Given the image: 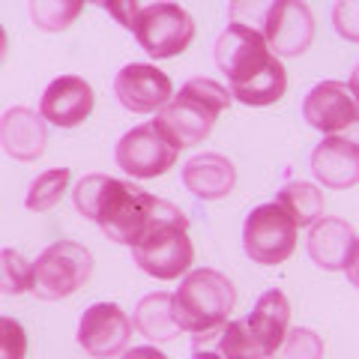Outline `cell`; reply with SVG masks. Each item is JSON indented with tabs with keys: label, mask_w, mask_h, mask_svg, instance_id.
Masks as SVG:
<instances>
[{
	"label": "cell",
	"mask_w": 359,
	"mask_h": 359,
	"mask_svg": "<svg viewBox=\"0 0 359 359\" xmlns=\"http://www.w3.org/2000/svg\"><path fill=\"white\" fill-rule=\"evenodd\" d=\"M75 210L84 219L96 222L111 243L132 245L147 231L156 210V195L144 192L129 180H117L108 174H87L72 189Z\"/></svg>",
	"instance_id": "6da1fadb"
},
{
	"label": "cell",
	"mask_w": 359,
	"mask_h": 359,
	"mask_svg": "<svg viewBox=\"0 0 359 359\" xmlns=\"http://www.w3.org/2000/svg\"><path fill=\"white\" fill-rule=\"evenodd\" d=\"M132 261L141 273H147L159 282H174L189 273L195 264V245L189 240V219L171 201L159 198L153 210V219L141 240L132 245Z\"/></svg>",
	"instance_id": "7a4b0ae2"
},
{
	"label": "cell",
	"mask_w": 359,
	"mask_h": 359,
	"mask_svg": "<svg viewBox=\"0 0 359 359\" xmlns=\"http://www.w3.org/2000/svg\"><path fill=\"white\" fill-rule=\"evenodd\" d=\"M231 99L233 96L224 84L198 75V78H189V81L180 87V93L171 96V102L156 114L153 123L180 150H186V147L201 144L212 132L219 114L231 108Z\"/></svg>",
	"instance_id": "3957f363"
},
{
	"label": "cell",
	"mask_w": 359,
	"mask_h": 359,
	"mask_svg": "<svg viewBox=\"0 0 359 359\" xmlns=\"http://www.w3.org/2000/svg\"><path fill=\"white\" fill-rule=\"evenodd\" d=\"M237 306V287L219 269H192L180 278V287L171 294V309L180 332L212 335L231 320Z\"/></svg>",
	"instance_id": "277c9868"
},
{
	"label": "cell",
	"mask_w": 359,
	"mask_h": 359,
	"mask_svg": "<svg viewBox=\"0 0 359 359\" xmlns=\"http://www.w3.org/2000/svg\"><path fill=\"white\" fill-rule=\"evenodd\" d=\"M93 276V252L81 243H51L48 249L33 261V290L39 299L57 302L78 294Z\"/></svg>",
	"instance_id": "5b68a950"
},
{
	"label": "cell",
	"mask_w": 359,
	"mask_h": 359,
	"mask_svg": "<svg viewBox=\"0 0 359 359\" xmlns=\"http://www.w3.org/2000/svg\"><path fill=\"white\" fill-rule=\"evenodd\" d=\"M135 39L153 60H171L183 54L195 39V18L180 4L156 0V4L141 6L138 21H135Z\"/></svg>",
	"instance_id": "8992f818"
},
{
	"label": "cell",
	"mask_w": 359,
	"mask_h": 359,
	"mask_svg": "<svg viewBox=\"0 0 359 359\" xmlns=\"http://www.w3.org/2000/svg\"><path fill=\"white\" fill-rule=\"evenodd\" d=\"M297 224L287 212L269 201L255 207L243 222V252L252 264L278 266L297 249Z\"/></svg>",
	"instance_id": "52a82bcc"
},
{
	"label": "cell",
	"mask_w": 359,
	"mask_h": 359,
	"mask_svg": "<svg viewBox=\"0 0 359 359\" xmlns=\"http://www.w3.org/2000/svg\"><path fill=\"white\" fill-rule=\"evenodd\" d=\"M180 147L156 123H141L129 129L114 147V162L135 180H153L177 165Z\"/></svg>",
	"instance_id": "ba28073f"
},
{
	"label": "cell",
	"mask_w": 359,
	"mask_h": 359,
	"mask_svg": "<svg viewBox=\"0 0 359 359\" xmlns=\"http://www.w3.org/2000/svg\"><path fill=\"white\" fill-rule=\"evenodd\" d=\"M257 33L276 57H299L314 42V15L302 0H273L264 9Z\"/></svg>",
	"instance_id": "9c48e42d"
},
{
	"label": "cell",
	"mask_w": 359,
	"mask_h": 359,
	"mask_svg": "<svg viewBox=\"0 0 359 359\" xmlns=\"http://www.w3.org/2000/svg\"><path fill=\"white\" fill-rule=\"evenodd\" d=\"M132 330V318L117 302H93L90 309H84L81 320H78L75 341L87 356L114 359L129 351Z\"/></svg>",
	"instance_id": "30bf717a"
},
{
	"label": "cell",
	"mask_w": 359,
	"mask_h": 359,
	"mask_svg": "<svg viewBox=\"0 0 359 359\" xmlns=\"http://www.w3.org/2000/svg\"><path fill=\"white\" fill-rule=\"evenodd\" d=\"M212 54H216V66L228 75L231 87L243 84L245 78H252L255 72H261L264 66L276 57V54L266 48L261 33L245 27V25H233V21H228V27L219 33Z\"/></svg>",
	"instance_id": "8fae6325"
},
{
	"label": "cell",
	"mask_w": 359,
	"mask_h": 359,
	"mask_svg": "<svg viewBox=\"0 0 359 359\" xmlns=\"http://www.w3.org/2000/svg\"><path fill=\"white\" fill-rule=\"evenodd\" d=\"M302 120L318 129L323 138L347 135L359 123V108L344 81H320L302 99Z\"/></svg>",
	"instance_id": "7c38bea8"
},
{
	"label": "cell",
	"mask_w": 359,
	"mask_h": 359,
	"mask_svg": "<svg viewBox=\"0 0 359 359\" xmlns=\"http://www.w3.org/2000/svg\"><path fill=\"white\" fill-rule=\"evenodd\" d=\"M114 96L132 114H159L171 102L174 84L153 63H126L114 75Z\"/></svg>",
	"instance_id": "4fadbf2b"
},
{
	"label": "cell",
	"mask_w": 359,
	"mask_h": 359,
	"mask_svg": "<svg viewBox=\"0 0 359 359\" xmlns=\"http://www.w3.org/2000/svg\"><path fill=\"white\" fill-rule=\"evenodd\" d=\"M96 93L81 75H60L45 87L39 99V114L57 129H75L93 114Z\"/></svg>",
	"instance_id": "5bb4252c"
},
{
	"label": "cell",
	"mask_w": 359,
	"mask_h": 359,
	"mask_svg": "<svg viewBox=\"0 0 359 359\" xmlns=\"http://www.w3.org/2000/svg\"><path fill=\"white\" fill-rule=\"evenodd\" d=\"M48 144V123L39 111L15 105L0 117V147L15 162H36Z\"/></svg>",
	"instance_id": "9a60e30c"
},
{
	"label": "cell",
	"mask_w": 359,
	"mask_h": 359,
	"mask_svg": "<svg viewBox=\"0 0 359 359\" xmlns=\"http://www.w3.org/2000/svg\"><path fill=\"white\" fill-rule=\"evenodd\" d=\"M311 174L323 189H351L359 183V147L344 135H330L311 150Z\"/></svg>",
	"instance_id": "2e32d148"
},
{
	"label": "cell",
	"mask_w": 359,
	"mask_h": 359,
	"mask_svg": "<svg viewBox=\"0 0 359 359\" xmlns=\"http://www.w3.org/2000/svg\"><path fill=\"white\" fill-rule=\"evenodd\" d=\"M356 245H359V237H356L353 224H347L344 219L323 216L309 231V257L320 269H327V273L347 269Z\"/></svg>",
	"instance_id": "e0dca14e"
},
{
	"label": "cell",
	"mask_w": 359,
	"mask_h": 359,
	"mask_svg": "<svg viewBox=\"0 0 359 359\" xmlns=\"http://www.w3.org/2000/svg\"><path fill=\"white\" fill-rule=\"evenodd\" d=\"M183 186L198 201L228 198L237 186V168L222 153H198L183 165Z\"/></svg>",
	"instance_id": "ac0fdd59"
},
{
	"label": "cell",
	"mask_w": 359,
	"mask_h": 359,
	"mask_svg": "<svg viewBox=\"0 0 359 359\" xmlns=\"http://www.w3.org/2000/svg\"><path fill=\"white\" fill-rule=\"evenodd\" d=\"M243 320H245V327H249L252 339L257 341V347H261L264 356L269 359L290 330V302L278 287L264 290V294L257 297L252 314Z\"/></svg>",
	"instance_id": "d6986e66"
},
{
	"label": "cell",
	"mask_w": 359,
	"mask_h": 359,
	"mask_svg": "<svg viewBox=\"0 0 359 359\" xmlns=\"http://www.w3.org/2000/svg\"><path fill=\"white\" fill-rule=\"evenodd\" d=\"M132 327L138 330L150 344H165L174 341L180 335V327L174 320V309H171V294L168 290H156L147 294L132 311Z\"/></svg>",
	"instance_id": "ffe728a7"
},
{
	"label": "cell",
	"mask_w": 359,
	"mask_h": 359,
	"mask_svg": "<svg viewBox=\"0 0 359 359\" xmlns=\"http://www.w3.org/2000/svg\"><path fill=\"white\" fill-rule=\"evenodd\" d=\"M228 90H231V96L243 105H252V108L276 105L287 90V69L282 66V60L273 57L261 72H255L252 78H245L243 84H233Z\"/></svg>",
	"instance_id": "44dd1931"
},
{
	"label": "cell",
	"mask_w": 359,
	"mask_h": 359,
	"mask_svg": "<svg viewBox=\"0 0 359 359\" xmlns=\"http://www.w3.org/2000/svg\"><path fill=\"white\" fill-rule=\"evenodd\" d=\"M276 204L294 219L297 228H311L318 219H323V204L327 201H323V192L314 183L294 180V183H285L278 189Z\"/></svg>",
	"instance_id": "7402d4cb"
},
{
	"label": "cell",
	"mask_w": 359,
	"mask_h": 359,
	"mask_svg": "<svg viewBox=\"0 0 359 359\" xmlns=\"http://www.w3.org/2000/svg\"><path fill=\"white\" fill-rule=\"evenodd\" d=\"M198 341H207L219 359H266L257 341L252 339L245 320H228L219 332L198 335Z\"/></svg>",
	"instance_id": "603a6c76"
},
{
	"label": "cell",
	"mask_w": 359,
	"mask_h": 359,
	"mask_svg": "<svg viewBox=\"0 0 359 359\" xmlns=\"http://www.w3.org/2000/svg\"><path fill=\"white\" fill-rule=\"evenodd\" d=\"M69 180H72L69 168H48V171H42L30 183V189H27L25 207L30 212H48V210H54L60 204V198L66 195V189H69Z\"/></svg>",
	"instance_id": "cb8c5ba5"
},
{
	"label": "cell",
	"mask_w": 359,
	"mask_h": 359,
	"mask_svg": "<svg viewBox=\"0 0 359 359\" xmlns=\"http://www.w3.org/2000/svg\"><path fill=\"white\" fill-rule=\"evenodd\" d=\"M27 13L39 30L60 33L84 13V4H78V0H30Z\"/></svg>",
	"instance_id": "d4e9b609"
},
{
	"label": "cell",
	"mask_w": 359,
	"mask_h": 359,
	"mask_svg": "<svg viewBox=\"0 0 359 359\" xmlns=\"http://www.w3.org/2000/svg\"><path fill=\"white\" fill-rule=\"evenodd\" d=\"M33 290V261L15 249H0V294L21 297Z\"/></svg>",
	"instance_id": "484cf974"
},
{
	"label": "cell",
	"mask_w": 359,
	"mask_h": 359,
	"mask_svg": "<svg viewBox=\"0 0 359 359\" xmlns=\"http://www.w3.org/2000/svg\"><path fill=\"white\" fill-rule=\"evenodd\" d=\"M269 359H323V339L309 327H294Z\"/></svg>",
	"instance_id": "4316f807"
},
{
	"label": "cell",
	"mask_w": 359,
	"mask_h": 359,
	"mask_svg": "<svg viewBox=\"0 0 359 359\" xmlns=\"http://www.w3.org/2000/svg\"><path fill=\"white\" fill-rule=\"evenodd\" d=\"M27 332L15 318H0V359H25Z\"/></svg>",
	"instance_id": "83f0119b"
},
{
	"label": "cell",
	"mask_w": 359,
	"mask_h": 359,
	"mask_svg": "<svg viewBox=\"0 0 359 359\" xmlns=\"http://www.w3.org/2000/svg\"><path fill=\"white\" fill-rule=\"evenodd\" d=\"M335 33L347 42H359V0H339L332 6Z\"/></svg>",
	"instance_id": "f1b7e54d"
},
{
	"label": "cell",
	"mask_w": 359,
	"mask_h": 359,
	"mask_svg": "<svg viewBox=\"0 0 359 359\" xmlns=\"http://www.w3.org/2000/svg\"><path fill=\"white\" fill-rule=\"evenodd\" d=\"M141 6L144 4H138V0H123V4H105L102 9L111 18H117V25H123L126 30H135V21H138Z\"/></svg>",
	"instance_id": "f546056e"
},
{
	"label": "cell",
	"mask_w": 359,
	"mask_h": 359,
	"mask_svg": "<svg viewBox=\"0 0 359 359\" xmlns=\"http://www.w3.org/2000/svg\"><path fill=\"white\" fill-rule=\"evenodd\" d=\"M120 359H168L156 344H141V347H129L126 353H120Z\"/></svg>",
	"instance_id": "4dcf8cb0"
},
{
	"label": "cell",
	"mask_w": 359,
	"mask_h": 359,
	"mask_svg": "<svg viewBox=\"0 0 359 359\" xmlns=\"http://www.w3.org/2000/svg\"><path fill=\"white\" fill-rule=\"evenodd\" d=\"M347 282H351L353 287H359V245H356V252H353V257H351V264H347Z\"/></svg>",
	"instance_id": "1f68e13d"
},
{
	"label": "cell",
	"mask_w": 359,
	"mask_h": 359,
	"mask_svg": "<svg viewBox=\"0 0 359 359\" xmlns=\"http://www.w3.org/2000/svg\"><path fill=\"white\" fill-rule=\"evenodd\" d=\"M192 359H219V356H216V351H212V347H210L207 341H198V339H195Z\"/></svg>",
	"instance_id": "d6a6232c"
},
{
	"label": "cell",
	"mask_w": 359,
	"mask_h": 359,
	"mask_svg": "<svg viewBox=\"0 0 359 359\" xmlns=\"http://www.w3.org/2000/svg\"><path fill=\"white\" fill-rule=\"evenodd\" d=\"M347 87H351V96H353V102L359 108V63L353 66V72H351V81H347Z\"/></svg>",
	"instance_id": "836d02e7"
},
{
	"label": "cell",
	"mask_w": 359,
	"mask_h": 359,
	"mask_svg": "<svg viewBox=\"0 0 359 359\" xmlns=\"http://www.w3.org/2000/svg\"><path fill=\"white\" fill-rule=\"evenodd\" d=\"M6 51H9V36H6V30L4 25H0V63L6 60Z\"/></svg>",
	"instance_id": "e575fe53"
}]
</instances>
